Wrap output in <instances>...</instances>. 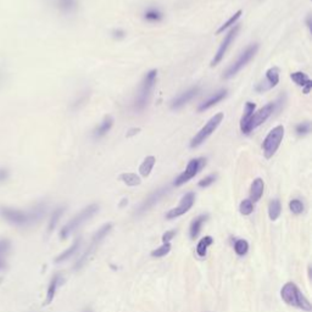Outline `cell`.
<instances>
[{"instance_id": "cell-1", "label": "cell", "mask_w": 312, "mask_h": 312, "mask_svg": "<svg viewBox=\"0 0 312 312\" xmlns=\"http://www.w3.org/2000/svg\"><path fill=\"white\" fill-rule=\"evenodd\" d=\"M45 204L40 203L31 210H22L9 205H0V217L15 227H28L39 222L45 215Z\"/></svg>"}, {"instance_id": "cell-2", "label": "cell", "mask_w": 312, "mask_h": 312, "mask_svg": "<svg viewBox=\"0 0 312 312\" xmlns=\"http://www.w3.org/2000/svg\"><path fill=\"white\" fill-rule=\"evenodd\" d=\"M157 79V70H150L145 73L144 78H143L142 83H140L139 90L135 95L133 101V110L137 114H142L143 111L149 106L150 103L151 95H153V90L155 88V83Z\"/></svg>"}, {"instance_id": "cell-3", "label": "cell", "mask_w": 312, "mask_h": 312, "mask_svg": "<svg viewBox=\"0 0 312 312\" xmlns=\"http://www.w3.org/2000/svg\"><path fill=\"white\" fill-rule=\"evenodd\" d=\"M284 100H286V95H281L276 101L266 104L264 107H261L259 111L254 112L243 133L250 134L254 129H256L258 127H260L262 123L266 122V121L269 120L271 116L275 114L276 111L281 110V107L283 106V104H284Z\"/></svg>"}, {"instance_id": "cell-4", "label": "cell", "mask_w": 312, "mask_h": 312, "mask_svg": "<svg viewBox=\"0 0 312 312\" xmlns=\"http://www.w3.org/2000/svg\"><path fill=\"white\" fill-rule=\"evenodd\" d=\"M281 297L284 300V303H287L288 305L294 306V308L302 309L304 311H311L312 306L311 303L306 299L303 295V293L300 292V289L295 286L294 283H287L286 286L282 288L281 291Z\"/></svg>"}, {"instance_id": "cell-5", "label": "cell", "mask_w": 312, "mask_h": 312, "mask_svg": "<svg viewBox=\"0 0 312 312\" xmlns=\"http://www.w3.org/2000/svg\"><path fill=\"white\" fill-rule=\"evenodd\" d=\"M98 211H99L98 204H90V205H88L87 208L82 210V211L79 212V214H77L76 216L70 221V222H67L65 226H63L61 232H60V237H61V239L67 238L72 232L76 231L77 228L81 227L85 221L92 219V217Z\"/></svg>"}, {"instance_id": "cell-6", "label": "cell", "mask_w": 312, "mask_h": 312, "mask_svg": "<svg viewBox=\"0 0 312 312\" xmlns=\"http://www.w3.org/2000/svg\"><path fill=\"white\" fill-rule=\"evenodd\" d=\"M258 51H259V44L258 43L250 44V45L239 55L238 59H237L236 61L232 63L227 70L225 71V73H223V78L229 79V78H232V77L236 76V74L238 73L243 67H245V66H247L248 63L253 60V57L258 54Z\"/></svg>"}, {"instance_id": "cell-7", "label": "cell", "mask_w": 312, "mask_h": 312, "mask_svg": "<svg viewBox=\"0 0 312 312\" xmlns=\"http://www.w3.org/2000/svg\"><path fill=\"white\" fill-rule=\"evenodd\" d=\"M223 118H225L223 112H219V114L212 116L208 122L205 123V126H204L203 128H201L200 131L194 135V138L190 140V148L195 149V148H198V146H200L201 144H204V143L208 140V138L210 137V135L214 133L217 128H219V126L223 121Z\"/></svg>"}, {"instance_id": "cell-8", "label": "cell", "mask_w": 312, "mask_h": 312, "mask_svg": "<svg viewBox=\"0 0 312 312\" xmlns=\"http://www.w3.org/2000/svg\"><path fill=\"white\" fill-rule=\"evenodd\" d=\"M284 138V127L280 125L271 129L270 133L266 135L264 143H262V150L266 159H271L278 150Z\"/></svg>"}, {"instance_id": "cell-9", "label": "cell", "mask_w": 312, "mask_h": 312, "mask_svg": "<svg viewBox=\"0 0 312 312\" xmlns=\"http://www.w3.org/2000/svg\"><path fill=\"white\" fill-rule=\"evenodd\" d=\"M206 165V159L205 157H195V159H192L189 162H188L186 170L178 176L177 178L173 182V186L176 187H181L183 184H186L187 182H189L190 179H193L195 176L203 170V167Z\"/></svg>"}, {"instance_id": "cell-10", "label": "cell", "mask_w": 312, "mask_h": 312, "mask_svg": "<svg viewBox=\"0 0 312 312\" xmlns=\"http://www.w3.org/2000/svg\"><path fill=\"white\" fill-rule=\"evenodd\" d=\"M111 228H112L111 223H106V225H104L103 227H101L100 229H99L98 232H96L95 236H94V238H93V240H92V243H90L89 248H88L87 251H85L84 255L82 256L81 259H79V261L77 262V265H76V266H74V270H79L82 266H83L84 262L88 260V258H89V256L92 255L94 251H95L96 247H98V245H99V243H100L101 240H103V239L105 238V237H106L107 234L110 233V231H111Z\"/></svg>"}, {"instance_id": "cell-11", "label": "cell", "mask_w": 312, "mask_h": 312, "mask_svg": "<svg viewBox=\"0 0 312 312\" xmlns=\"http://www.w3.org/2000/svg\"><path fill=\"white\" fill-rule=\"evenodd\" d=\"M239 29H240L239 24H236V26L232 27V28L228 31L227 34L225 35V39L222 40V43H221L219 50H217L216 54H215L214 59H212V61H211L212 67H215V66H217L221 61H222V59H223V57H225L226 52H227V50L229 49V46H231V44L233 43V40L236 39L237 35H238Z\"/></svg>"}, {"instance_id": "cell-12", "label": "cell", "mask_w": 312, "mask_h": 312, "mask_svg": "<svg viewBox=\"0 0 312 312\" xmlns=\"http://www.w3.org/2000/svg\"><path fill=\"white\" fill-rule=\"evenodd\" d=\"M194 203H195V194L193 192L187 193V194L181 199V201H179V205L177 206V208L170 210V211L167 212L166 219L167 220H173V219H177V217H179V216H182V215H184L186 212H188L190 209L193 208Z\"/></svg>"}, {"instance_id": "cell-13", "label": "cell", "mask_w": 312, "mask_h": 312, "mask_svg": "<svg viewBox=\"0 0 312 312\" xmlns=\"http://www.w3.org/2000/svg\"><path fill=\"white\" fill-rule=\"evenodd\" d=\"M278 83H280V68L271 67L266 71V77L264 81L255 85V90L258 93H265L273 89Z\"/></svg>"}, {"instance_id": "cell-14", "label": "cell", "mask_w": 312, "mask_h": 312, "mask_svg": "<svg viewBox=\"0 0 312 312\" xmlns=\"http://www.w3.org/2000/svg\"><path fill=\"white\" fill-rule=\"evenodd\" d=\"M167 193H168L167 187L159 188V189L155 190V192L151 193V194L149 195V197L146 198L142 204H140L139 208H138L137 211H135V215H138V216H139V215L144 214V212L148 211V210H150L154 205H156V204L159 203V201L161 200V199L164 198L165 195L167 194Z\"/></svg>"}, {"instance_id": "cell-15", "label": "cell", "mask_w": 312, "mask_h": 312, "mask_svg": "<svg viewBox=\"0 0 312 312\" xmlns=\"http://www.w3.org/2000/svg\"><path fill=\"white\" fill-rule=\"evenodd\" d=\"M199 93H200V87H199V85H195V87H192L189 88V89L182 92L179 95H177L176 98H173L172 100H171L170 103L171 110L182 109L184 105H187L190 100H193Z\"/></svg>"}, {"instance_id": "cell-16", "label": "cell", "mask_w": 312, "mask_h": 312, "mask_svg": "<svg viewBox=\"0 0 312 312\" xmlns=\"http://www.w3.org/2000/svg\"><path fill=\"white\" fill-rule=\"evenodd\" d=\"M227 95H228V90L226 89V88L220 89L219 92L214 93L211 96H210V98H208L205 101H203V103L199 105L198 111L203 112V111H206V110L211 109L212 106H215V105L219 104L220 101H222L223 99L227 98Z\"/></svg>"}, {"instance_id": "cell-17", "label": "cell", "mask_w": 312, "mask_h": 312, "mask_svg": "<svg viewBox=\"0 0 312 312\" xmlns=\"http://www.w3.org/2000/svg\"><path fill=\"white\" fill-rule=\"evenodd\" d=\"M51 4L62 15H71L78 9V1L77 0H51Z\"/></svg>"}, {"instance_id": "cell-18", "label": "cell", "mask_w": 312, "mask_h": 312, "mask_svg": "<svg viewBox=\"0 0 312 312\" xmlns=\"http://www.w3.org/2000/svg\"><path fill=\"white\" fill-rule=\"evenodd\" d=\"M112 126H114V117L110 115H106L103 118V121L99 123V126L93 131L94 139H100V138L105 137V135L109 133L110 129L112 128Z\"/></svg>"}, {"instance_id": "cell-19", "label": "cell", "mask_w": 312, "mask_h": 312, "mask_svg": "<svg viewBox=\"0 0 312 312\" xmlns=\"http://www.w3.org/2000/svg\"><path fill=\"white\" fill-rule=\"evenodd\" d=\"M292 81L294 82L295 84L299 85V87L303 88V92L305 94L310 93L311 88H312V81L310 79V77L308 76L305 72H302V71H298V72H293L291 74Z\"/></svg>"}, {"instance_id": "cell-20", "label": "cell", "mask_w": 312, "mask_h": 312, "mask_svg": "<svg viewBox=\"0 0 312 312\" xmlns=\"http://www.w3.org/2000/svg\"><path fill=\"white\" fill-rule=\"evenodd\" d=\"M11 240L9 238H0V272L7 267V256L11 251Z\"/></svg>"}, {"instance_id": "cell-21", "label": "cell", "mask_w": 312, "mask_h": 312, "mask_svg": "<svg viewBox=\"0 0 312 312\" xmlns=\"http://www.w3.org/2000/svg\"><path fill=\"white\" fill-rule=\"evenodd\" d=\"M143 18L149 23H159L164 20V12L159 7L151 6L143 12Z\"/></svg>"}, {"instance_id": "cell-22", "label": "cell", "mask_w": 312, "mask_h": 312, "mask_svg": "<svg viewBox=\"0 0 312 312\" xmlns=\"http://www.w3.org/2000/svg\"><path fill=\"white\" fill-rule=\"evenodd\" d=\"M264 189H265V183L261 178H256L254 179V182L251 183L250 187V200L253 203H256L259 201L264 194Z\"/></svg>"}, {"instance_id": "cell-23", "label": "cell", "mask_w": 312, "mask_h": 312, "mask_svg": "<svg viewBox=\"0 0 312 312\" xmlns=\"http://www.w3.org/2000/svg\"><path fill=\"white\" fill-rule=\"evenodd\" d=\"M61 281H62L61 275H55L54 277L51 278L50 283H49V287H48V291H46V298H45V303H44V305H49V304L54 300V297L57 291V287L60 286Z\"/></svg>"}, {"instance_id": "cell-24", "label": "cell", "mask_w": 312, "mask_h": 312, "mask_svg": "<svg viewBox=\"0 0 312 312\" xmlns=\"http://www.w3.org/2000/svg\"><path fill=\"white\" fill-rule=\"evenodd\" d=\"M79 247H81V239L78 238V239L74 240L73 244L71 245V247L68 248L67 250L63 251V253L60 254L59 256H56V258H55V260H54V261L56 262V264H61V262L66 261V260H68V259L72 258V256L74 255V254H76L77 251H78Z\"/></svg>"}, {"instance_id": "cell-25", "label": "cell", "mask_w": 312, "mask_h": 312, "mask_svg": "<svg viewBox=\"0 0 312 312\" xmlns=\"http://www.w3.org/2000/svg\"><path fill=\"white\" fill-rule=\"evenodd\" d=\"M256 110V105L254 103H251V101H248L247 104H245V109H244V114H243L242 118H240V131L244 132L245 127H247L248 122H249L250 117L253 116L254 112H255Z\"/></svg>"}, {"instance_id": "cell-26", "label": "cell", "mask_w": 312, "mask_h": 312, "mask_svg": "<svg viewBox=\"0 0 312 312\" xmlns=\"http://www.w3.org/2000/svg\"><path fill=\"white\" fill-rule=\"evenodd\" d=\"M206 220H208V215H200V216H198L197 219L193 221L192 225H190V238H197L199 233H200L201 228H203V225L206 222Z\"/></svg>"}, {"instance_id": "cell-27", "label": "cell", "mask_w": 312, "mask_h": 312, "mask_svg": "<svg viewBox=\"0 0 312 312\" xmlns=\"http://www.w3.org/2000/svg\"><path fill=\"white\" fill-rule=\"evenodd\" d=\"M155 162H156L155 156H153V155L146 156L144 159V161H143L142 165L139 166L140 176H143V177H148V176L151 173V171H153L154 166H155Z\"/></svg>"}, {"instance_id": "cell-28", "label": "cell", "mask_w": 312, "mask_h": 312, "mask_svg": "<svg viewBox=\"0 0 312 312\" xmlns=\"http://www.w3.org/2000/svg\"><path fill=\"white\" fill-rule=\"evenodd\" d=\"M242 13H243V11H242V10H238L236 13H234V15H232L231 17H229L228 20L226 21L225 23H223L222 26L220 27L219 29H217L216 34H221V33H223L225 31H227V29H228V28H231V27H233L234 24L237 23V21H238L239 18L242 17Z\"/></svg>"}, {"instance_id": "cell-29", "label": "cell", "mask_w": 312, "mask_h": 312, "mask_svg": "<svg viewBox=\"0 0 312 312\" xmlns=\"http://www.w3.org/2000/svg\"><path fill=\"white\" fill-rule=\"evenodd\" d=\"M120 179L128 187H137L142 183L139 176H137L135 173H131V172L122 173V175L120 176Z\"/></svg>"}, {"instance_id": "cell-30", "label": "cell", "mask_w": 312, "mask_h": 312, "mask_svg": "<svg viewBox=\"0 0 312 312\" xmlns=\"http://www.w3.org/2000/svg\"><path fill=\"white\" fill-rule=\"evenodd\" d=\"M63 212H65V206H61V208H57L56 210H54V212H52L50 216V220H49V226H48L49 232L54 231L55 227L57 226V223H59L60 219H61Z\"/></svg>"}, {"instance_id": "cell-31", "label": "cell", "mask_w": 312, "mask_h": 312, "mask_svg": "<svg viewBox=\"0 0 312 312\" xmlns=\"http://www.w3.org/2000/svg\"><path fill=\"white\" fill-rule=\"evenodd\" d=\"M212 243H214V239H212L211 237H204V238H201L200 242H199L197 245L198 255L204 258V256L206 255V253H208V248L212 244Z\"/></svg>"}, {"instance_id": "cell-32", "label": "cell", "mask_w": 312, "mask_h": 312, "mask_svg": "<svg viewBox=\"0 0 312 312\" xmlns=\"http://www.w3.org/2000/svg\"><path fill=\"white\" fill-rule=\"evenodd\" d=\"M282 212V205H281V201L278 199H275L270 203L269 206V215H270V219L272 221H276L280 217Z\"/></svg>"}, {"instance_id": "cell-33", "label": "cell", "mask_w": 312, "mask_h": 312, "mask_svg": "<svg viewBox=\"0 0 312 312\" xmlns=\"http://www.w3.org/2000/svg\"><path fill=\"white\" fill-rule=\"evenodd\" d=\"M234 250H236V253L238 254L239 256H243L249 251V244H248L247 240L238 239L234 243Z\"/></svg>"}, {"instance_id": "cell-34", "label": "cell", "mask_w": 312, "mask_h": 312, "mask_svg": "<svg viewBox=\"0 0 312 312\" xmlns=\"http://www.w3.org/2000/svg\"><path fill=\"white\" fill-rule=\"evenodd\" d=\"M311 131V123L309 121H304V122L299 123L295 127V133H297L299 137H305L310 133Z\"/></svg>"}, {"instance_id": "cell-35", "label": "cell", "mask_w": 312, "mask_h": 312, "mask_svg": "<svg viewBox=\"0 0 312 312\" xmlns=\"http://www.w3.org/2000/svg\"><path fill=\"white\" fill-rule=\"evenodd\" d=\"M239 211L240 214L244 215V216H248V215H250L251 212L254 211V203L250 199H245V200H243L242 203H240Z\"/></svg>"}, {"instance_id": "cell-36", "label": "cell", "mask_w": 312, "mask_h": 312, "mask_svg": "<svg viewBox=\"0 0 312 312\" xmlns=\"http://www.w3.org/2000/svg\"><path fill=\"white\" fill-rule=\"evenodd\" d=\"M289 209L294 215H300L304 212V203L299 199H293V200L289 203Z\"/></svg>"}, {"instance_id": "cell-37", "label": "cell", "mask_w": 312, "mask_h": 312, "mask_svg": "<svg viewBox=\"0 0 312 312\" xmlns=\"http://www.w3.org/2000/svg\"><path fill=\"white\" fill-rule=\"evenodd\" d=\"M171 250V244L170 243H165V244H162L161 247L157 248L156 250H153L151 251V256L153 258H162V256H166L168 253H170Z\"/></svg>"}, {"instance_id": "cell-38", "label": "cell", "mask_w": 312, "mask_h": 312, "mask_svg": "<svg viewBox=\"0 0 312 312\" xmlns=\"http://www.w3.org/2000/svg\"><path fill=\"white\" fill-rule=\"evenodd\" d=\"M11 178V170L7 166H0V186L7 183Z\"/></svg>"}, {"instance_id": "cell-39", "label": "cell", "mask_w": 312, "mask_h": 312, "mask_svg": "<svg viewBox=\"0 0 312 312\" xmlns=\"http://www.w3.org/2000/svg\"><path fill=\"white\" fill-rule=\"evenodd\" d=\"M216 179H217V175L216 173H212V175L206 176L205 178H203L201 181H199L198 186L200 188H208V187L211 186V184H214L215 182H216Z\"/></svg>"}, {"instance_id": "cell-40", "label": "cell", "mask_w": 312, "mask_h": 312, "mask_svg": "<svg viewBox=\"0 0 312 312\" xmlns=\"http://www.w3.org/2000/svg\"><path fill=\"white\" fill-rule=\"evenodd\" d=\"M7 81V71L5 66L0 62V88L4 87V84Z\"/></svg>"}, {"instance_id": "cell-41", "label": "cell", "mask_w": 312, "mask_h": 312, "mask_svg": "<svg viewBox=\"0 0 312 312\" xmlns=\"http://www.w3.org/2000/svg\"><path fill=\"white\" fill-rule=\"evenodd\" d=\"M126 34H127V33H126L125 31H123L122 28H115L114 31L111 32L112 38H114V39H117V40L123 39V38L126 37Z\"/></svg>"}, {"instance_id": "cell-42", "label": "cell", "mask_w": 312, "mask_h": 312, "mask_svg": "<svg viewBox=\"0 0 312 312\" xmlns=\"http://www.w3.org/2000/svg\"><path fill=\"white\" fill-rule=\"evenodd\" d=\"M175 236H176L175 229H172V231H167L166 233L162 236V243H164V244L165 243H170V240L172 238H175Z\"/></svg>"}, {"instance_id": "cell-43", "label": "cell", "mask_w": 312, "mask_h": 312, "mask_svg": "<svg viewBox=\"0 0 312 312\" xmlns=\"http://www.w3.org/2000/svg\"><path fill=\"white\" fill-rule=\"evenodd\" d=\"M139 132H140V128H131L128 132H127L126 137L127 138H132V137H134L135 134L139 133Z\"/></svg>"}, {"instance_id": "cell-44", "label": "cell", "mask_w": 312, "mask_h": 312, "mask_svg": "<svg viewBox=\"0 0 312 312\" xmlns=\"http://www.w3.org/2000/svg\"><path fill=\"white\" fill-rule=\"evenodd\" d=\"M311 24H312V21H311V15H309L308 17H306V26L309 27V29H311Z\"/></svg>"}, {"instance_id": "cell-45", "label": "cell", "mask_w": 312, "mask_h": 312, "mask_svg": "<svg viewBox=\"0 0 312 312\" xmlns=\"http://www.w3.org/2000/svg\"><path fill=\"white\" fill-rule=\"evenodd\" d=\"M127 203H128V199H122V201H121L120 206H121V208H123V206H125V204H127Z\"/></svg>"}, {"instance_id": "cell-46", "label": "cell", "mask_w": 312, "mask_h": 312, "mask_svg": "<svg viewBox=\"0 0 312 312\" xmlns=\"http://www.w3.org/2000/svg\"><path fill=\"white\" fill-rule=\"evenodd\" d=\"M2 283V277H0V284Z\"/></svg>"}]
</instances>
